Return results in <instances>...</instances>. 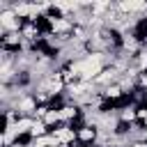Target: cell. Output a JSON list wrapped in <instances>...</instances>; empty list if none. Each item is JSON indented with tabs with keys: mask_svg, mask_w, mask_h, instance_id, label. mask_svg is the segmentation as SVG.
<instances>
[{
	"mask_svg": "<svg viewBox=\"0 0 147 147\" xmlns=\"http://www.w3.org/2000/svg\"><path fill=\"white\" fill-rule=\"evenodd\" d=\"M96 138H99V129H96V126H87V124H83V126L78 129V142H80V145L90 147L92 142H96Z\"/></svg>",
	"mask_w": 147,
	"mask_h": 147,
	"instance_id": "cell-1",
	"label": "cell"
},
{
	"mask_svg": "<svg viewBox=\"0 0 147 147\" xmlns=\"http://www.w3.org/2000/svg\"><path fill=\"white\" fill-rule=\"evenodd\" d=\"M117 7H119V11H124L126 16H131V14H136V11H147V2H142V0H124V2H119Z\"/></svg>",
	"mask_w": 147,
	"mask_h": 147,
	"instance_id": "cell-2",
	"label": "cell"
},
{
	"mask_svg": "<svg viewBox=\"0 0 147 147\" xmlns=\"http://www.w3.org/2000/svg\"><path fill=\"white\" fill-rule=\"evenodd\" d=\"M48 133H51V129L46 126V122H44V119H34L28 138H30V140H37V138H44V136H48Z\"/></svg>",
	"mask_w": 147,
	"mask_h": 147,
	"instance_id": "cell-3",
	"label": "cell"
},
{
	"mask_svg": "<svg viewBox=\"0 0 147 147\" xmlns=\"http://www.w3.org/2000/svg\"><path fill=\"white\" fill-rule=\"evenodd\" d=\"M103 96H106L108 101H117V99L124 96V87H122L119 83H113V85L103 87Z\"/></svg>",
	"mask_w": 147,
	"mask_h": 147,
	"instance_id": "cell-4",
	"label": "cell"
},
{
	"mask_svg": "<svg viewBox=\"0 0 147 147\" xmlns=\"http://www.w3.org/2000/svg\"><path fill=\"white\" fill-rule=\"evenodd\" d=\"M117 115H119V119H122V122H126V124H131V122H136V119H138V115H136V108H133V106L122 108Z\"/></svg>",
	"mask_w": 147,
	"mask_h": 147,
	"instance_id": "cell-5",
	"label": "cell"
},
{
	"mask_svg": "<svg viewBox=\"0 0 147 147\" xmlns=\"http://www.w3.org/2000/svg\"><path fill=\"white\" fill-rule=\"evenodd\" d=\"M138 87H140L142 92H147V71H142V74L138 76Z\"/></svg>",
	"mask_w": 147,
	"mask_h": 147,
	"instance_id": "cell-6",
	"label": "cell"
}]
</instances>
